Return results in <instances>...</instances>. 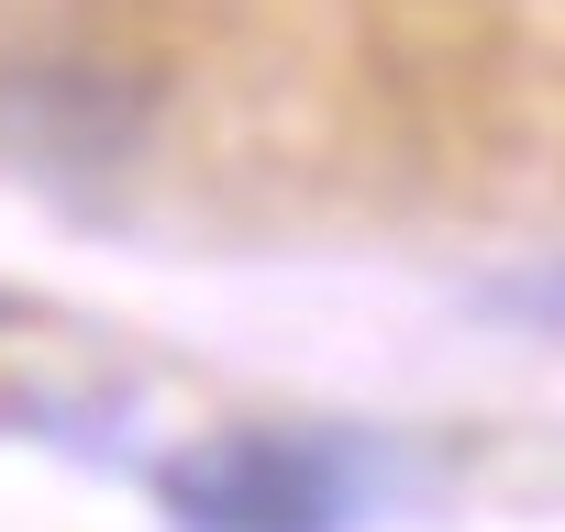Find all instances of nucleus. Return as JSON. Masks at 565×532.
I'll list each match as a JSON object with an SVG mask.
<instances>
[{"mask_svg": "<svg viewBox=\"0 0 565 532\" xmlns=\"http://www.w3.org/2000/svg\"><path fill=\"white\" fill-rule=\"evenodd\" d=\"M156 510L178 532H344L355 466L311 433H211L156 466Z\"/></svg>", "mask_w": 565, "mask_h": 532, "instance_id": "2", "label": "nucleus"}, {"mask_svg": "<svg viewBox=\"0 0 565 532\" xmlns=\"http://www.w3.org/2000/svg\"><path fill=\"white\" fill-rule=\"evenodd\" d=\"M156 67L145 56H111V45H23L0 56V167L23 178H56V189H89L111 167L145 156L156 134Z\"/></svg>", "mask_w": 565, "mask_h": 532, "instance_id": "1", "label": "nucleus"}]
</instances>
